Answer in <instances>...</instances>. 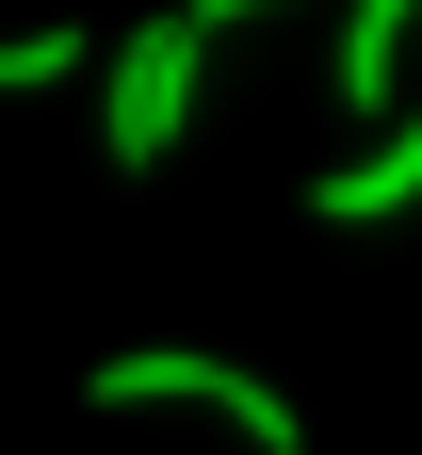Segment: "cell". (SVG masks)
<instances>
[{
  "label": "cell",
  "instance_id": "1",
  "mask_svg": "<svg viewBox=\"0 0 422 455\" xmlns=\"http://www.w3.org/2000/svg\"><path fill=\"white\" fill-rule=\"evenodd\" d=\"M211 33H244V0H179V17L114 33V66H98V163H114V180L179 163V131H195V66H211Z\"/></svg>",
  "mask_w": 422,
  "mask_h": 455
},
{
  "label": "cell",
  "instance_id": "2",
  "mask_svg": "<svg viewBox=\"0 0 422 455\" xmlns=\"http://www.w3.org/2000/svg\"><path fill=\"white\" fill-rule=\"evenodd\" d=\"M82 407H114V423H147V407H211L244 455H309L292 390L244 374V358H195V341H131V358H98V374H82Z\"/></svg>",
  "mask_w": 422,
  "mask_h": 455
},
{
  "label": "cell",
  "instance_id": "3",
  "mask_svg": "<svg viewBox=\"0 0 422 455\" xmlns=\"http://www.w3.org/2000/svg\"><path fill=\"white\" fill-rule=\"evenodd\" d=\"M390 212H422V98H406V131H374L357 163L309 180V228H390Z\"/></svg>",
  "mask_w": 422,
  "mask_h": 455
},
{
  "label": "cell",
  "instance_id": "4",
  "mask_svg": "<svg viewBox=\"0 0 422 455\" xmlns=\"http://www.w3.org/2000/svg\"><path fill=\"white\" fill-rule=\"evenodd\" d=\"M406 33H422V0H357V17H341V98H357V114H390ZM390 131H406V114H390Z\"/></svg>",
  "mask_w": 422,
  "mask_h": 455
},
{
  "label": "cell",
  "instance_id": "5",
  "mask_svg": "<svg viewBox=\"0 0 422 455\" xmlns=\"http://www.w3.org/2000/svg\"><path fill=\"white\" fill-rule=\"evenodd\" d=\"M82 66H114L98 33H17V49H0V98H49V82H82Z\"/></svg>",
  "mask_w": 422,
  "mask_h": 455
}]
</instances>
